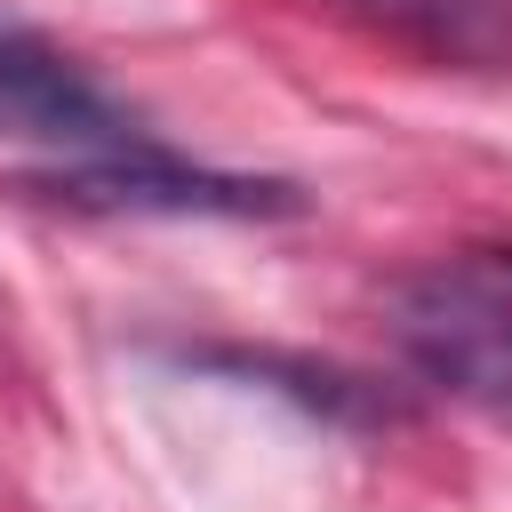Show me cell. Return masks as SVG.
I'll return each instance as SVG.
<instances>
[{"label": "cell", "mask_w": 512, "mask_h": 512, "mask_svg": "<svg viewBox=\"0 0 512 512\" xmlns=\"http://www.w3.org/2000/svg\"><path fill=\"white\" fill-rule=\"evenodd\" d=\"M384 312L424 384L512 424V280H496V264L408 272L392 280Z\"/></svg>", "instance_id": "cell-1"}, {"label": "cell", "mask_w": 512, "mask_h": 512, "mask_svg": "<svg viewBox=\"0 0 512 512\" xmlns=\"http://www.w3.org/2000/svg\"><path fill=\"white\" fill-rule=\"evenodd\" d=\"M344 8H360L368 24H384L432 56H464V64L512 48V0H344Z\"/></svg>", "instance_id": "cell-4"}, {"label": "cell", "mask_w": 512, "mask_h": 512, "mask_svg": "<svg viewBox=\"0 0 512 512\" xmlns=\"http://www.w3.org/2000/svg\"><path fill=\"white\" fill-rule=\"evenodd\" d=\"M184 360H200V368H232V376H264V384L296 392V400L320 408V416H400V400H392L384 384L344 376V368H312V360H280V352H232V344H216V352H184Z\"/></svg>", "instance_id": "cell-5"}, {"label": "cell", "mask_w": 512, "mask_h": 512, "mask_svg": "<svg viewBox=\"0 0 512 512\" xmlns=\"http://www.w3.org/2000/svg\"><path fill=\"white\" fill-rule=\"evenodd\" d=\"M32 192H48L64 208H128V216H304V192L288 176L184 168L168 144L128 152V160H64Z\"/></svg>", "instance_id": "cell-3"}, {"label": "cell", "mask_w": 512, "mask_h": 512, "mask_svg": "<svg viewBox=\"0 0 512 512\" xmlns=\"http://www.w3.org/2000/svg\"><path fill=\"white\" fill-rule=\"evenodd\" d=\"M0 144L48 152L56 168L64 160H128V152H152V136L64 48H48L24 24H0Z\"/></svg>", "instance_id": "cell-2"}]
</instances>
